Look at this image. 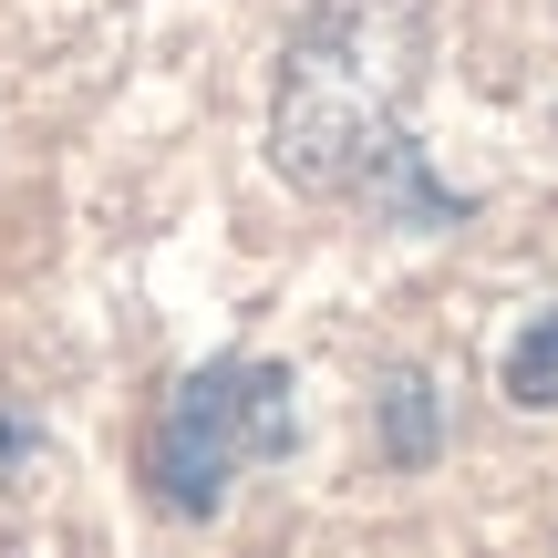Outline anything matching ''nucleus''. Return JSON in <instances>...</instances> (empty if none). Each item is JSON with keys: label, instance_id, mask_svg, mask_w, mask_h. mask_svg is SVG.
Masks as SVG:
<instances>
[{"label": "nucleus", "instance_id": "nucleus-1", "mask_svg": "<svg viewBox=\"0 0 558 558\" xmlns=\"http://www.w3.org/2000/svg\"><path fill=\"white\" fill-rule=\"evenodd\" d=\"M424 62V0H311L269 83V166L311 197H362L383 228H456L465 197L414 145Z\"/></svg>", "mask_w": 558, "mask_h": 558}, {"label": "nucleus", "instance_id": "nucleus-2", "mask_svg": "<svg viewBox=\"0 0 558 558\" xmlns=\"http://www.w3.org/2000/svg\"><path fill=\"white\" fill-rule=\"evenodd\" d=\"M300 435V393L290 373L259 352H218L197 362V373L166 393L156 435H145V497L166 507V518H218L228 497H239V476H259L269 456H290Z\"/></svg>", "mask_w": 558, "mask_h": 558}, {"label": "nucleus", "instance_id": "nucleus-3", "mask_svg": "<svg viewBox=\"0 0 558 558\" xmlns=\"http://www.w3.org/2000/svg\"><path fill=\"white\" fill-rule=\"evenodd\" d=\"M497 393L518 403V414H558V300H548V311H527L518 331H507Z\"/></svg>", "mask_w": 558, "mask_h": 558}, {"label": "nucleus", "instance_id": "nucleus-4", "mask_svg": "<svg viewBox=\"0 0 558 558\" xmlns=\"http://www.w3.org/2000/svg\"><path fill=\"white\" fill-rule=\"evenodd\" d=\"M373 435H383V456H393V476L435 465V445H445V424H435V383H424V373H393V383H383V403H373Z\"/></svg>", "mask_w": 558, "mask_h": 558}]
</instances>
